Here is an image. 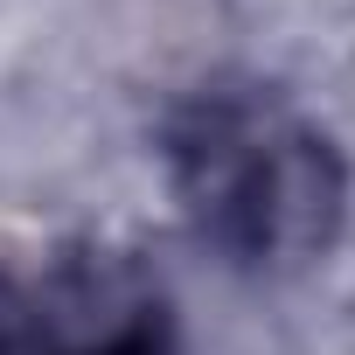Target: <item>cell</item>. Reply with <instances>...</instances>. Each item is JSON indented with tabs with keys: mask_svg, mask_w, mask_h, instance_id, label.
I'll use <instances>...</instances> for the list:
<instances>
[{
	"mask_svg": "<svg viewBox=\"0 0 355 355\" xmlns=\"http://www.w3.org/2000/svg\"><path fill=\"white\" fill-rule=\"evenodd\" d=\"M167 189L189 230L244 272H300L334 251L348 167L272 91H202L167 125Z\"/></svg>",
	"mask_w": 355,
	"mask_h": 355,
	"instance_id": "obj_1",
	"label": "cell"
},
{
	"mask_svg": "<svg viewBox=\"0 0 355 355\" xmlns=\"http://www.w3.org/2000/svg\"><path fill=\"white\" fill-rule=\"evenodd\" d=\"M8 355H174L167 286L119 244H70L15 286Z\"/></svg>",
	"mask_w": 355,
	"mask_h": 355,
	"instance_id": "obj_2",
	"label": "cell"
}]
</instances>
